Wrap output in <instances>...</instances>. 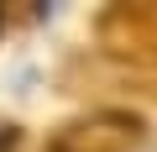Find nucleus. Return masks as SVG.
I'll return each mask as SVG.
<instances>
[{"instance_id":"obj_1","label":"nucleus","mask_w":157,"mask_h":152,"mask_svg":"<svg viewBox=\"0 0 157 152\" xmlns=\"http://www.w3.org/2000/svg\"><path fill=\"white\" fill-rule=\"evenodd\" d=\"M94 47L121 95L157 105V0H110L94 11Z\"/></svg>"},{"instance_id":"obj_3","label":"nucleus","mask_w":157,"mask_h":152,"mask_svg":"<svg viewBox=\"0 0 157 152\" xmlns=\"http://www.w3.org/2000/svg\"><path fill=\"white\" fill-rule=\"evenodd\" d=\"M0 152H26V126L21 121H0Z\"/></svg>"},{"instance_id":"obj_2","label":"nucleus","mask_w":157,"mask_h":152,"mask_svg":"<svg viewBox=\"0 0 157 152\" xmlns=\"http://www.w3.org/2000/svg\"><path fill=\"white\" fill-rule=\"evenodd\" d=\"M136 147H147V121L121 105L84 110L47 136V152H136Z\"/></svg>"}]
</instances>
